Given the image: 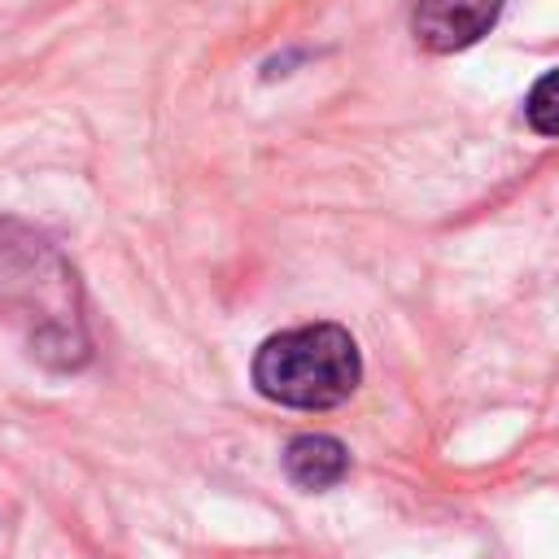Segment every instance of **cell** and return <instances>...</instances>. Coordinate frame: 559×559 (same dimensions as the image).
Listing matches in <instances>:
<instances>
[{
    "label": "cell",
    "instance_id": "6da1fadb",
    "mask_svg": "<svg viewBox=\"0 0 559 559\" xmlns=\"http://www.w3.org/2000/svg\"><path fill=\"white\" fill-rule=\"evenodd\" d=\"M0 314L44 367L74 371L92 354L74 266L48 236L17 218H0Z\"/></svg>",
    "mask_w": 559,
    "mask_h": 559
},
{
    "label": "cell",
    "instance_id": "7a4b0ae2",
    "mask_svg": "<svg viewBox=\"0 0 559 559\" xmlns=\"http://www.w3.org/2000/svg\"><path fill=\"white\" fill-rule=\"evenodd\" d=\"M362 358L341 323H306L275 332L253 354V384L262 397L297 411H332L354 397Z\"/></svg>",
    "mask_w": 559,
    "mask_h": 559
},
{
    "label": "cell",
    "instance_id": "3957f363",
    "mask_svg": "<svg viewBox=\"0 0 559 559\" xmlns=\"http://www.w3.org/2000/svg\"><path fill=\"white\" fill-rule=\"evenodd\" d=\"M502 13V0H419L411 31L428 52H463L472 48Z\"/></svg>",
    "mask_w": 559,
    "mask_h": 559
},
{
    "label": "cell",
    "instance_id": "277c9868",
    "mask_svg": "<svg viewBox=\"0 0 559 559\" xmlns=\"http://www.w3.org/2000/svg\"><path fill=\"white\" fill-rule=\"evenodd\" d=\"M284 472H288V480L297 489L319 493V489H332V485L345 480L349 450L328 432H301V437H293L284 445Z\"/></svg>",
    "mask_w": 559,
    "mask_h": 559
},
{
    "label": "cell",
    "instance_id": "5b68a950",
    "mask_svg": "<svg viewBox=\"0 0 559 559\" xmlns=\"http://www.w3.org/2000/svg\"><path fill=\"white\" fill-rule=\"evenodd\" d=\"M524 118L537 135H555L559 140V70L542 74L524 100Z\"/></svg>",
    "mask_w": 559,
    "mask_h": 559
}]
</instances>
